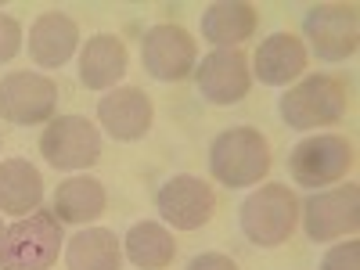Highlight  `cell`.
<instances>
[{
    "mask_svg": "<svg viewBox=\"0 0 360 270\" xmlns=\"http://www.w3.org/2000/svg\"><path fill=\"white\" fill-rule=\"evenodd\" d=\"M22 51V25L11 15H0V65H8Z\"/></svg>",
    "mask_w": 360,
    "mask_h": 270,
    "instance_id": "603a6c76",
    "label": "cell"
},
{
    "mask_svg": "<svg viewBox=\"0 0 360 270\" xmlns=\"http://www.w3.org/2000/svg\"><path fill=\"white\" fill-rule=\"evenodd\" d=\"M188 270H238V263L224 252H202L188 263Z\"/></svg>",
    "mask_w": 360,
    "mask_h": 270,
    "instance_id": "cb8c5ba5",
    "label": "cell"
},
{
    "mask_svg": "<svg viewBox=\"0 0 360 270\" xmlns=\"http://www.w3.org/2000/svg\"><path fill=\"white\" fill-rule=\"evenodd\" d=\"M303 33L321 62H346L356 54L360 22L353 4H314L303 15Z\"/></svg>",
    "mask_w": 360,
    "mask_h": 270,
    "instance_id": "9c48e42d",
    "label": "cell"
},
{
    "mask_svg": "<svg viewBox=\"0 0 360 270\" xmlns=\"http://www.w3.org/2000/svg\"><path fill=\"white\" fill-rule=\"evenodd\" d=\"M321 270H360V245L356 242L332 245L321 259Z\"/></svg>",
    "mask_w": 360,
    "mask_h": 270,
    "instance_id": "7402d4cb",
    "label": "cell"
},
{
    "mask_svg": "<svg viewBox=\"0 0 360 270\" xmlns=\"http://www.w3.org/2000/svg\"><path fill=\"white\" fill-rule=\"evenodd\" d=\"M303 231L310 242H335V238L356 234L360 227V188L339 184L332 191H317L303 205Z\"/></svg>",
    "mask_w": 360,
    "mask_h": 270,
    "instance_id": "30bf717a",
    "label": "cell"
},
{
    "mask_svg": "<svg viewBox=\"0 0 360 270\" xmlns=\"http://www.w3.org/2000/svg\"><path fill=\"white\" fill-rule=\"evenodd\" d=\"M152 119H155V105L137 86H112L98 101V123L112 141H127V144L141 141L152 130Z\"/></svg>",
    "mask_w": 360,
    "mask_h": 270,
    "instance_id": "4fadbf2b",
    "label": "cell"
},
{
    "mask_svg": "<svg viewBox=\"0 0 360 270\" xmlns=\"http://www.w3.org/2000/svg\"><path fill=\"white\" fill-rule=\"evenodd\" d=\"M123 252H127V259H130L134 266H141V270H162V266L173 263L176 242H173V234H169L162 224L141 220V224H134V227L127 231Z\"/></svg>",
    "mask_w": 360,
    "mask_h": 270,
    "instance_id": "44dd1931",
    "label": "cell"
},
{
    "mask_svg": "<svg viewBox=\"0 0 360 270\" xmlns=\"http://www.w3.org/2000/svg\"><path fill=\"white\" fill-rule=\"evenodd\" d=\"M238 224H242V234L252 245L278 249L288 242L299 224V198L292 195L288 184H263L242 202Z\"/></svg>",
    "mask_w": 360,
    "mask_h": 270,
    "instance_id": "7a4b0ae2",
    "label": "cell"
},
{
    "mask_svg": "<svg viewBox=\"0 0 360 270\" xmlns=\"http://www.w3.org/2000/svg\"><path fill=\"white\" fill-rule=\"evenodd\" d=\"M44 202V176L33 162L8 159L0 162V213L29 217Z\"/></svg>",
    "mask_w": 360,
    "mask_h": 270,
    "instance_id": "ac0fdd59",
    "label": "cell"
},
{
    "mask_svg": "<svg viewBox=\"0 0 360 270\" xmlns=\"http://www.w3.org/2000/svg\"><path fill=\"white\" fill-rule=\"evenodd\" d=\"M252 76L266 86H285L307 72V47L292 33H270L252 58Z\"/></svg>",
    "mask_w": 360,
    "mask_h": 270,
    "instance_id": "9a60e30c",
    "label": "cell"
},
{
    "mask_svg": "<svg viewBox=\"0 0 360 270\" xmlns=\"http://www.w3.org/2000/svg\"><path fill=\"white\" fill-rule=\"evenodd\" d=\"M69 270H119L123 266V242L105 227H83L65 245Z\"/></svg>",
    "mask_w": 360,
    "mask_h": 270,
    "instance_id": "d6986e66",
    "label": "cell"
},
{
    "mask_svg": "<svg viewBox=\"0 0 360 270\" xmlns=\"http://www.w3.org/2000/svg\"><path fill=\"white\" fill-rule=\"evenodd\" d=\"M4 231H8V227H4V224H0V238H4Z\"/></svg>",
    "mask_w": 360,
    "mask_h": 270,
    "instance_id": "d4e9b609",
    "label": "cell"
},
{
    "mask_svg": "<svg viewBox=\"0 0 360 270\" xmlns=\"http://www.w3.org/2000/svg\"><path fill=\"white\" fill-rule=\"evenodd\" d=\"M62 220L37 209V213L11 224L0 238V270H47L62 252Z\"/></svg>",
    "mask_w": 360,
    "mask_h": 270,
    "instance_id": "3957f363",
    "label": "cell"
},
{
    "mask_svg": "<svg viewBox=\"0 0 360 270\" xmlns=\"http://www.w3.org/2000/svg\"><path fill=\"white\" fill-rule=\"evenodd\" d=\"M141 62L144 72L159 83H180L188 79L198 65V44L184 25L159 22L141 40Z\"/></svg>",
    "mask_w": 360,
    "mask_h": 270,
    "instance_id": "8992f818",
    "label": "cell"
},
{
    "mask_svg": "<svg viewBox=\"0 0 360 270\" xmlns=\"http://www.w3.org/2000/svg\"><path fill=\"white\" fill-rule=\"evenodd\" d=\"M256 33V8L245 0H220L202 11V37L217 51H234Z\"/></svg>",
    "mask_w": 360,
    "mask_h": 270,
    "instance_id": "e0dca14e",
    "label": "cell"
},
{
    "mask_svg": "<svg viewBox=\"0 0 360 270\" xmlns=\"http://www.w3.org/2000/svg\"><path fill=\"white\" fill-rule=\"evenodd\" d=\"M155 209L159 217L173 227V231H198L213 220L217 213V195L205 184L202 176L191 173H176L155 195Z\"/></svg>",
    "mask_w": 360,
    "mask_h": 270,
    "instance_id": "8fae6325",
    "label": "cell"
},
{
    "mask_svg": "<svg viewBox=\"0 0 360 270\" xmlns=\"http://www.w3.org/2000/svg\"><path fill=\"white\" fill-rule=\"evenodd\" d=\"M127 65H130L127 44L115 33H98L86 40V47L79 54V83L86 90H112L127 76Z\"/></svg>",
    "mask_w": 360,
    "mask_h": 270,
    "instance_id": "2e32d148",
    "label": "cell"
},
{
    "mask_svg": "<svg viewBox=\"0 0 360 270\" xmlns=\"http://www.w3.org/2000/svg\"><path fill=\"white\" fill-rule=\"evenodd\" d=\"M40 155L54 169H86L101 159V134L86 115H58L40 134Z\"/></svg>",
    "mask_w": 360,
    "mask_h": 270,
    "instance_id": "52a82bcc",
    "label": "cell"
},
{
    "mask_svg": "<svg viewBox=\"0 0 360 270\" xmlns=\"http://www.w3.org/2000/svg\"><path fill=\"white\" fill-rule=\"evenodd\" d=\"M195 83H198V94L209 105H238L249 94V86H252L249 58L238 47L205 54L202 62L195 65Z\"/></svg>",
    "mask_w": 360,
    "mask_h": 270,
    "instance_id": "7c38bea8",
    "label": "cell"
},
{
    "mask_svg": "<svg viewBox=\"0 0 360 270\" xmlns=\"http://www.w3.org/2000/svg\"><path fill=\"white\" fill-rule=\"evenodd\" d=\"M278 112L292 130L332 127L346 115V86L335 76H307L281 98Z\"/></svg>",
    "mask_w": 360,
    "mask_h": 270,
    "instance_id": "277c9868",
    "label": "cell"
},
{
    "mask_svg": "<svg viewBox=\"0 0 360 270\" xmlns=\"http://www.w3.org/2000/svg\"><path fill=\"white\" fill-rule=\"evenodd\" d=\"M209 173L227 188H252L270 173V141L252 127H231L209 144Z\"/></svg>",
    "mask_w": 360,
    "mask_h": 270,
    "instance_id": "6da1fadb",
    "label": "cell"
},
{
    "mask_svg": "<svg viewBox=\"0 0 360 270\" xmlns=\"http://www.w3.org/2000/svg\"><path fill=\"white\" fill-rule=\"evenodd\" d=\"M108 195L105 184L94 176H69L54 191V217L62 224H90L105 213Z\"/></svg>",
    "mask_w": 360,
    "mask_h": 270,
    "instance_id": "ffe728a7",
    "label": "cell"
},
{
    "mask_svg": "<svg viewBox=\"0 0 360 270\" xmlns=\"http://www.w3.org/2000/svg\"><path fill=\"white\" fill-rule=\"evenodd\" d=\"M353 169V144L339 134H310L288 152V173L303 188L335 184Z\"/></svg>",
    "mask_w": 360,
    "mask_h": 270,
    "instance_id": "5b68a950",
    "label": "cell"
},
{
    "mask_svg": "<svg viewBox=\"0 0 360 270\" xmlns=\"http://www.w3.org/2000/svg\"><path fill=\"white\" fill-rule=\"evenodd\" d=\"M76 44H79V25L62 11H44L29 25V58L40 69H62L76 54Z\"/></svg>",
    "mask_w": 360,
    "mask_h": 270,
    "instance_id": "5bb4252c",
    "label": "cell"
},
{
    "mask_svg": "<svg viewBox=\"0 0 360 270\" xmlns=\"http://www.w3.org/2000/svg\"><path fill=\"white\" fill-rule=\"evenodd\" d=\"M58 108V83L44 72H8L0 79V119L15 127H40Z\"/></svg>",
    "mask_w": 360,
    "mask_h": 270,
    "instance_id": "ba28073f",
    "label": "cell"
}]
</instances>
